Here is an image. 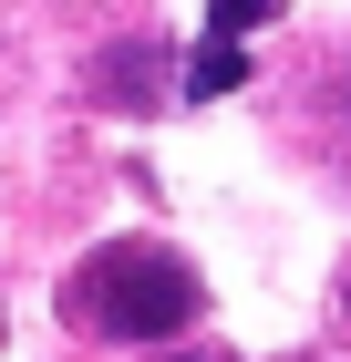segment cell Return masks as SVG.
I'll return each instance as SVG.
<instances>
[{"label":"cell","mask_w":351,"mask_h":362,"mask_svg":"<svg viewBox=\"0 0 351 362\" xmlns=\"http://www.w3.org/2000/svg\"><path fill=\"white\" fill-rule=\"evenodd\" d=\"M196 310H207L196 269L176 249H155V238H104L62 279V321H83L93 341H176Z\"/></svg>","instance_id":"cell-1"},{"label":"cell","mask_w":351,"mask_h":362,"mask_svg":"<svg viewBox=\"0 0 351 362\" xmlns=\"http://www.w3.org/2000/svg\"><path fill=\"white\" fill-rule=\"evenodd\" d=\"M155 73H165V52H155V42H114V52L93 62V104H114V114H145V104L165 93Z\"/></svg>","instance_id":"cell-2"},{"label":"cell","mask_w":351,"mask_h":362,"mask_svg":"<svg viewBox=\"0 0 351 362\" xmlns=\"http://www.w3.org/2000/svg\"><path fill=\"white\" fill-rule=\"evenodd\" d=\"M227 83H248V52H238V42H207V52L186 62V104H217Z\"/></svg>","instance_id":"cell-3"},{"label":"cell","mask_w":351,"mask_h":362,"mask_svg":"<svg viewBox=\"0 0 351 362\" xmlns=\"http://www.w3.org/2000/svg\"><path fill=\"white\" fill-rule=\"evenodd\" d=\"M258 21H279V0H207V42H238Z\"/></svg>","instance_id":"cell-4"},{"label":"cell","mask_w":351,"mask_h":362,"mask_svg":"<svg viewBox=\"0 0 351 362\" xmlns=\"http://www.w3.org/2000/svg\"><path fill=\"white\" fill-rule=\"evenodd\" d=\"M165 362H207V352H165Z\"/></svg>","instance_id":"cell-5"}]
</instances>
